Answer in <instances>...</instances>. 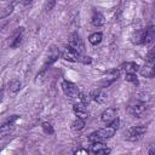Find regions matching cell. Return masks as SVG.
<instances>
[{
    "mask_svg": "<svg viewBox=\"0 0 155 155\" xmlns=\"http://www.w3.org/2000/svg\"><path fill=\"white\" fill-rule=\"evenodd\" d=\"M101 119H102V121H103V122H105V124H108V125H109L113 120H115V119H116V111H115L113 108H108V109H105V110L102 113Z\"/></svg>",
    "mask_w": 155,
    "mask_h": 155,
    "instance_id": "cell-11",
    "label": "cell"
},
{
    "mask_svg": "<svg viewBox=\"0 0 155 155\" xmlns=\"http://www.w3.org/2000/svg\"><path fill=\"white\" fill-rule=\"evenodd\" d=\"M69 46H71L79 53H82L84 52V48H85L84 42H82V39L80 38V35L78 33L70 34V36H69Z\"/></svg>",
    "mask_w": 155,
    "mask_h": 155,
    "instance_id": "cell-5",
    "label": "cell"
},
{
    "mask_svg": "<svg viewBox=\"0 0 155 155\" xmlns=\"http://www.w3.org/2000/svg\"><path fill=\"white\" fill-rule=\"evenodd\" d=\"M140 75L144 78H153L155 76V62H147L140 69Z\"/></svg>",
    "mask_w": 155,
    "mask_h": 155,
    "instance_id": "cell-9",
    "label": "cell"
},
{
    "mask_svg": "<svg viewBox=\"0 0 155 155\" xmlns=\"http://www.w3.org/2000/svg\"><path fill=\"white\" fill-rule=\"evenodd\" d=\"M91 22H92V24H93L94 27H101V25H103V24H104L105 18H104V16H103L101 12L94 11V12H93V15H92Z\"/></svg>",
    "mask_w": 155,
    "mask_h": 155,
    "instance_id": "cell-15",
    "label": "cell"
},
{
    "mask_svg": "<svg viewBox=\"0 0 155 155\" xmlns=\"http://www.w3.org/2000/svg\"><path fill=\"white\" fill-rule=\"evenodd\" d=\"M115 131H116V130L109 125V126H107V127H104V128H101V130H98V131L91 133V134L88 136V140L92 142V143H93V142H103L104 139L113 137L114 133H115Z\"/></svg>",
    "mask_w": 155,
    "mask_h": 155,
    "instance_id": "cell-1",
    "label": "cell"
},
{
    "mask_svg": "<svg viewBox=\"0 0 155 155\" xmlns=\"http://www.w3.org/2000/svg\"><path fill=\"white\" fill-rule=\"evenodd\" d=\"M73 110L75 113V115L78 117H81V119H86L87 117V110H86V107L82 102H79V103H75L74 107H73Z\"/></svg>",
    "mask_w": 155,
    "mask_h": 155,
    "instance_id": "cell-13",
    "label": "cell"
},
{
    "mask_svg": "<svg viewBox=\"0 0 155 155\" xmlns=\"http://www.w3.org/2000/svg\"><path fill=\"white\" fill-rule=\"evenodd\" d=\"M13 130H15V122H13V121L7 120V122H5V124L1 126L0 134H1V137H5V136L10 134V133H11Z\"/></svg>",
    "mask_w": 155,
    "mask_h": 155,
    "instance_id": "cell-16",
    "label": "cell"
},
{
    "mask_svg": "<svg viewBox=\"0 0 155 155\" xmlns=\"http://www.w3.org/2000/svg\"><path fill=\"white\" fill-rule=\"evenodd\" d=\"M84 126H85V121H84V119H81V117H76V119L73 121V124H71V128H73L74 131H81V130L84 128Z\"/></svg>",
    "mask_w": 155,
    "mask_h": 155,
    "instance_id": "cell-21",
    "label": "cell"
},
{
    "mask_svg": "<svg viewBox=\"0 0 155 155\" xmlns=\"http://www.w3.org/2000/svg\"><path fill=\"white\" fill-rule=\"evenodd\" d=\"M138 69H139V65H138L137 63H134V62H127V63L125 64V70H126V73L136 74V73L138 71Z\"/></svg>",
    "mask_w": 155,
    "mask_h": 155,
    "instance_id": "cell-20",
    "label": "cell"
},
{
    "mask_svg": "<svg viewBox=\"0 0 155 155\" xmlns=\"http://www.w3.org/2000/svg\"><path fill=\"white\" fill-rule=\"evenodd\" d=\"M148 153H149L150 155H155V144H153V145H150V148H149V150H148Z\"/></svg>",
    "mask_w": 155,
    "mask_h": 155,
    "instance_id": "cell-30",
    "label": "cell"
},
{
    "mask_svg": "<svg viewBox=\"0 0 155 155\" xmlns=\"http://www.w3.org/2000/svg\"><path fill=\"white\" fill-rule=\"evenodd\" d=\"M42 130H44L45 133H47V134H52V133L54 132V130H53V127H52V125H51L50 122H44V124H42Z\"/></svg>",
    "mask_w": 155,
    "mask_h": 155,
    "instance_id": "cell-24",
    "label": "cell"
},
{
    "mask_svg": "<svg viewBox=\"0 0 155 155\" xmlns=\"http://www.w3.org/2000/svg\"><path fill=\"white\" fill-rule=\"evenodd\" d=\"M102 38H103L102 33H93V34L90 35L88 41H90L92 45H97V44H99V42L102 41Z\"/></svg>",
    "mask_w": 155,
    "mask_h": 155,
    "instance_id": "cell-22",
    "label": "cell"
},
{
    "mask_svg": "<svg viewBox=\"0 0 155 155\" xmlns=\"http://www.w3.org/2000/svg\"><path fill=\"white\" fill-rule=\"evenodd\" d=\"M144 35H145V29H138L134 30L131 35V41L134 45H140L144 42Z\"/></svg>",
    "mask_w": 155,
    "mask_h": 155,
    "instance_id": "cell-12",
    "label": "cell"
},
{
    "mask_svg": "<svg viewBox=\"0 0 155 155\" xmlns=\"http://www.w3.org/2000/svg\"><path fill=\"white\" fill-rule=\"evenodd\" d=\"M12 7H13L12 5H10V6H7V7H6V10H7V11H2V13H1V17H2V18H4V17H6V16H7V13L12 11Z\"/></svg>",
    "mask_w": 155,
    "mask_h": 155,
    "instance_id": "cell-29",
    "label": "cell"
},
{
    "mask_svg": "<svg viewBox=\"0 0 155 155\" xmlns=\"http://www.w3.org/2000/svg\"><path fill=\"white\" fill-rule=\"evenodd\" d=\"M22 31H23V28H18V30L13 35V39H12V41L10 44V46L12 48H16V47H18L21 45V42H22Z\"/></svg>",
    "mask_w": 155,
    "mask_h": 155,
    "instance_id": "cell-17",
    "label": "cell"
},
{
    "mask_svg": "<svg viewBox=\"0 0 155 155\" xmlns=\"http://www.w3.org/2000/svg\"><path fill=\"white\" fill-rule=\"evenodd\" d=\"M119 75H120V70H119V69H113V70H110V71L105 75V78L99 82V85H101L102 87H107V86H109L111 82H114V81L119 78Z\"/></svg>",
    "mask_w": 155,
    "mask_h": 155,
    "instance_id": "cell-8",
    "label": "cell"
},
{
    "mask_svg": "<svg viewBox=\"0 0 155 155\" xmlns=\"http://www.w3.org/2000/svg\"><path fill=\"white\" fill-rule=\"evenodd\" d=\"M58 57H59V51H58V48H57V47H51V50H50V52H48V56H47V59H46L45 64L42 65L41 73L47 68V65H51L53 62H56Z\"/></svg>",
    "mask_w": 155,
    "mask_h": 155,
    "instance_id": "cell-10",
    "label": "cell"
},
{
    "mask_svg": "<svg viewBox=\"0 0 155 155\" xmlns=\"http://www.w3.org/2000/svg\"><path fill=\"white\" fill-rule=\"evenodd\" d=\"M62 88H63L64 94H65L67 97L71 98V99L78 98L79 94H80L79 88L76 87V85L73 84V82H70V81H68V80H64V81L62 82Z\"/></svg>",
    "mask_w": 155,
    "mask_h": 155,
    "instance_id": "cell-4",
    "label": "cell"
},
{
    "mask_svg": "<svg viewBox=\"0 0 155 155\" xmlns=\"http://www.w3.org/2000/svg\"><path fill=\"white\" fill-rule=\"evenodd\" d=\"M75 155H87L88 154V150L87 149H76L74 151Z\"/></svg>",
    "mask_w": 155,
    "mask_h": 155,
    "instance_id": "cell-27",
    "label": "cell"
},
{
    "mask_svg": "<svg viewBox=\"0 0 155 155\" xmlns=\"http://www.w3.org/2000/svg\"><path fill=\"white\" fill-rule=\"evenodd\" d=\"M128 82H132L134 85H138V79L136 76V74H131V73H126V78H125Z\"/></svg>",
    "mask_w": 155,
    "mask_h": 155,
    "instance_id": "cell-23",
    "label": "cell"
},
{
    "mask_svg": "<svg viewBox=\"0 0 155 155\" xmlns=\"http://www.w3.org/2000/svg\"><path fill=\"white\" fill-rule=\"evenodd\" d=\"M145 109V103L139 101V99H136L133 102H131L127 107V113L131 115V116H134V117H138L139 115H142V113L144 111Z\"/></svg>",
    "mask_w": 155,
    "mask_h": 155,
    "instance_id": "cell-3",
    "label": "cell"
},
{
    "mask_svg": "<svg viewBox=\"0 0 155 155\" xmlns=\"http://www.w3.org/2000/svg\"><path fill=\"white\" fill-rule=\"evenodd\" d=\"M79 99H80V102H82L85 105H87L88 103H90V96L88 94H86V93H80L79 94Z\"/></svg>",
    "mask_w": 155,
    "mask_h": 155,
    "instance_id": "cell-25",
    "label": "cell"
},
{
    "mask_svg": "<svg viewBox=\"0 0 155 155\" xmlns=\"http://www.w3.org/2000/svg\"><path fill=\"white\" fill-rule=\"evenodd\" d=\"M145 131H147V128L144 126H140V125L130 127L127 131H125V139L128 142H137L143 137Z\"/></svg>",
    "mask_w": 155,
    "mask_h": 155,
    "instance_id": "cell-2",
    "label": "cell"
},
{
    "mask_svg": "<svg viewBox=\"0 0 155 155\" xmlns=\"http://www.w3.org/2000/svg\"><path fill=\"white\" fill-rule=\"evenodd\" d=\"M54 0H48L47 1V4H46V10L47 11H50V10H52L53 8V6H54Z\"/></svg>",
    "mask_w": 155,
    "mask_h": 155,
    "instance_id": "cell-28",
    "label": "cell"
},
{
    "mask_svg": "<svg viewBox=\"0 0 155 155\" xmlns=\"http://www.w3.org/2000/svg\"><path fill=\"white\" fill-rule=\"evenodd\" d=\"M31 1H33V0H22V4H23V5H29Z\"/></svg>",
    "mask_w": 155,
    "mask_h": 155,
    "instance_id": "cell-31",
    "label": "cell"
},
{
    "mask_svg": "<svg viewBox=\"0 0 155 155\" xmlns=\"http://www.w3.org/2000/svg\"><path fill=\"white\" fill-rule=\"evenodd\" d=\"M155 39V31L153 29V27H149L148 29H145V35H144V42L143 44H149Z\"/></svg>",
    "mask_w": 155,
    "mask_h": 155,
    "instance_id": "cell-19",
    "label": "cell"
},
{
    "mask_svg": "<svg viewBox=\"0 0 155 155\" xmlns=\"http://www.w3.org/2000/svg\"><path fill=\"white\" fill-rule=\"evenodd\" d=\"M147 62H155V46L148 52V54H147Z\"/></svg>",
    "mask_w": 155,
    "mask_h": 155,
    "instance_id": "cell-26",
    "label": "cell"
},
{
    "mask_svg": "<svg viewBox=\"0 0 155 155\" xmlns=\"http://www.w3.org/2000/svg\"><path fill=\"white\" fill-rule=\"evenodd\" d=\"M62 57H63V59H65L68 62H76L80 57V53L78 51H75L71 46H65L62 50Z\"/></svg>",
    "mask_w": 155,
    "mask_h": 155,
    "instance_id": "cell-6",
    "label": "cell"
},
{
    "mask_svg": "<svg viewBox=\"0 0 155 155\" xmlns=\"http://www.w3.org/2000/svg\"><path fill=\"white\" fill-rule=\"evenodd\" d=\"M21 86H22V84H21V81L17 80V79H13V80H11V81L8 82V90H10L12 93H17V92L21 90Z\"/></svg>",
    "mask_w": 155,
    "mask_h": 155,
    "instance_id": "cell-18",
    "label": "cell"
},
{
    "mask_svg": "<svg viewBox=\"0 0 155 155\" xmlns=\"http://www.w3.org/2000/svg\"><path fill=\"white\" fill-rule=\"evenodd\" d=\"M90 153L93 155H107L110 153V149L107 148L103 142H93L90 148Z\"/></svg>",
    "mask_w": 155,
    "mask_h": 155,
    "instance_id": "cell-7",
    "label": "cell"
},
{
    "mask_svg": "<svg viewBox=\"0 0 155 155\" xmlns=\"http://www.w3.org/2000/svg\"><path fill=\"white\" fill-rule=\"evenodd\" d=\"M91 97H92L93 101H96L99 104L105 103L107 99H108V96H107V93L103 90H96V91H93L92 94H91Z\"/></svg>",
    "mask_w": 155,
    "mask_h": 155,
    "instance_id": "cell-14",
    "label": "cell"
}]
</instances>
